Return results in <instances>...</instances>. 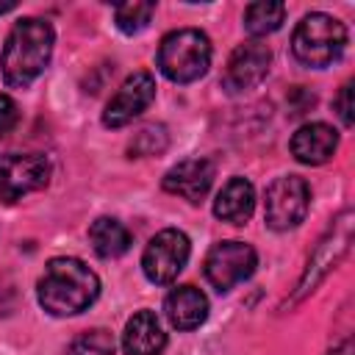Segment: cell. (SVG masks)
Masks as SVG:
<instances>
[{
    "label": "cell",
    "instance_id": "cell-1",
    "mask_svg": "<svg viewBox=\"0 0 355 355\" xmlns=\"http://www.w3.org/2000/svg\"><path fill=\"white\" fill-rule=\"evenodd\" d=\"M55 44L53 25L39 17L19 19L0 50V72L11 89H28L50 64Z\"/></svg>",
    "mask_w": 355,
    "mask_h": 355
},
{
    "label": "cell",
    "instance_id": "cell-2",
    "mask_svg": "<svg viewBox=\"0 0 355 355\" xmlns=\"http://www.w3.org/2000/svg\"><path fill=\"white\" fill-rule=\"evenodd\" d=\"M100 294L97 275L78 258H53L39 277V305L53 316H75L86 311Z\"/></svg>",
    "mask_w": 355,
    "mask_h": 355
},
{
    "label": "cell",
    "instance_id": "cell-3",
    "mask_svg": "<svg viewBox=\"0 0 355 355\" xmlns=\"http://www.w3.org/2000/svg\"><path fill=\"white\" fill-rule=\"evenodd\" d=\"M347 47V28L341 19L313 11L302 17V22L294 28L291 36V53L302 67L322 69L341 58Z\"/></svg>",
    "mask_w": 355,
    "mask_h": 355
},
{
    "label": "cell",
    "instance_id": "cell-4",
    "mask_svg": "<svg viewBox=\"0 0 355 355\" xmlns=\"http://www.w3.org/2000/svg\"><path fill=\"white\" fill-rule=\"evenodd\" d=\"M211 67V42L197 28H178L161 39L158 69L175 83H194Z\"/></svg>",
    "mask_w": 355,
    "mask_h": 355
},
{
    "label": "cell",
    "instance_id": "cell-5",
    "mask_svg": "<svg viewBox=\"0 0 355 355\" xmlns=\"http://www.w3.org/2000/svg\"><path fill=\"white\" fill-rule=\"evenodd\" d=\"M189 252H191L189 236L178 227H166L147 241V247L141 252V269L150 283L166 286L183 272Z\"/></svg>",
    "mask_w": 355,
    "mask_h": 355
},
{
    "label": "cell",
    "instance_id": "cell-6",
    "mask_svg": "<svg viewBox=\"0 0 355 355\" xmlns=\"http://www.w3.org/2000/svg\"><path fill=\"white\" fill-rule=\"evenodd\" d=\"M258 266V255L244 241H219L205 255V277L216 291H230L244 283Z\"/></svg>",
    "mask_w": 355,
    "mask_h": 355
},
{
    "label": "cell",
    "instance_id": "cell-7",
    "mask_svg": "<svg viewBox=\"0 0 355 355\" xmlns=\"http://www.w3.org/2000/svg\"><path fill=\"white\" fill-rule=\"evenodd\" d=\"M311 205V189L300 175H283L266 189V225L272 230L297 227Z\"/></svg>",
    "mask_w": 355,
    "mask_h": 355
},
{
    "label": "cell",
    "instance_id": "cell-8",
    "mask_svg": "<svg viewBox=\"0 0 355 355\" xmlns=\"http://www.w3.org/2000/svg\"><path fill=\"white\" fill-rule=\"evenodd\" d=\"M50 180V161L39 153L0 155V200L14 202L31 191L44 189Z\"/></svg>",
    "mask_w": 355,
    "mask_h": 355
},
{
    "label": "cell",
    "instance_id": "cell-9",
    "mask_svg": "<svg viewBox=\"0 0 355 355\" xmlns=\"http://www.w3.org/2000/svg\"><path fill=\"white\" fill-rule=\"evenodd\" d=\"M349 241H352V211H344L333 222L327 236L319 241L316 252L308 258V266H305L302 280H300V294H308L322 283V277L344 258V252L349 250Z\"/></svg>",
    "mask_w": 355,
    "mask_h": 355
},
{
    "label": "cell",
    "instance_id": "cell-10",
    "mask_svg": "<svg viewBox=\"0 0 355 355\" xmlns=\"http://www.w3.org/2000/svg\"><path fill=\"white\" fill-rule=\"evenodd\" d=\"M269 64H272V50L258 42V39H250L244 44H239L230 58H227V67H225V75H222V86L230 92V94H239V92H247L252 86H258L266 72H269Z\"/></svg>",
    "mask_w": 355,
    "mask_h": 355
},
{
    "label": "cell",
    "instance_id": "cell-11",
    "mask_svg": "<svg viewBox=\"0 0 355 355\" xmlns=\"http://www.w3.org/2000/svg\"><path fill=\"white\" fill-rule=\"evenodd\" d=\"M155 97V78L150 72H133L130 78H125V83L119 86V92L108 100L105 111H103V125L105 128H122L128 122H133Z\"/></svg>",
    "mask_w": 355,
    "mask_h": 355
},
{
    "label": "cell",
    "instance_id": "cell-12",
    "mask_svg": "<svg viewBox=\"0 0 355 355\" xmlns=\"http://www.w3.org/2000/svg\"><path fill=\"white\" fill-rule=\"evenodd\" d=\"M214 183V164L208 158H186L164 175V189L189 202H200Z\"/></svg>",
    "mask_w": 355,
    "mask_h": 355
},
{
    "label": "cell",
    "instance_id": "cell-13",
    "mask_svg": "<svg viewBox=\"0 0 355 355\" xmlns=\"http://www.w3.org/2000/svg\"><path fill=\"white\" fill-rule=\"evenodd\" d=\"M166 347V333L153 311H136L125 322L122 349L125 355H161Z\"/></svg>",
    "mask_w": 355,
    "mask_h": 355
},
{
    "label": "cell",
    "instance_id": "cell-14",
    "mask_svg": "<svg viewBox=\"0 0 355 355\" xmlns=\"http://www.w3.org/2000/svg\"><path fill=\"white\" fill-rule=\"evenodd\" d=\"M338 147V133L324 122H308L291 136V155L300 164L319 166L324 164Z\"/></svg>",
    "mask_w": 355,
    "mask_h": 355
},
{
    "label": "cell",
    "instance_id": "cell-15",
    "mask_svg": "<svg viewBox=\"0 0 355 355\" xmlns=\"http://www.w3.org/2000/svg\"><path fill=\"white\" fill-rule=\"evenodd\" d=\"M164 311L172 327L194 330L208 319V297L194 286H178L166 294Z\"/></svg>",
    "mask_w": 355,
    "mask_h": 355
},
{
    "label": "cell",
    "instance_id": "cell-16",
    "mask_svg": "<svg viewBox=\"0 0 355 355\" xmlns=\"http://www.w3.org/2000/svg\"><path fill=\"white\" fill-rule=\"evenodd\" d=\"M252 208H255V189L247 178H230L214 200V214L230 225H244L252 216Z\"/></svg>",
    "mask_w": 355,
    "mask_h": 355
},
{
    "label": "cell",
    "instance_id": "cell-17",
    "mask_svg": "<svg viewBox=\"0 0 355 355\" xmlns=\"http://www.w3.org/2000/svg\"><path fill=\"white\" fill-rule=\"evenodd\" d=\"M89 241H92V247H94V252L100 258H119L122 252L130 250L133 239H130V230L119 219L100 216L89 227Z\"/></svg>",
    "mask_w": 355,
    "mask_h": 355
},
{
    "label": "cell",
    "instance_id": "cell-18",
    "mask_svg": "<svg viewBox=\"0 0 355 355\" xmlns=\"http://www.w3.org/2000/svg\"><path fill=\"white\" fill-rule=\"evenodd\" d=\"M283 17H286V6L277 0L250 3L244 8V31L250 36H266L283 25Z\"/></svg>",
    "mask_w": 355,
    "mask_h": 355
},
{
    "label": "cell",
    "instance_id": "cell-19",
    "mask_svg": "<svg viewBox=\"0 0 355 355\" xmlns=\"http://www.w3.org/2000/svg\"><path fill=\"white\" fill-rule=\"evenodd\" d=\"M114 336L105 330V327H94V330H86V333H78L69 347H67V355H114Z\"/></svg>",
    "mask_w": 355,
    "mask_h": 355
},
{
    "label": "cell",
    "instance_id": "cell-20",
    "mask_svg": "<svg viewBox=\"0 0 355 355\" xmlns=\"http://www.w3.org/2000/svg\"><path fill=\"white\" fill-rule=\"evenodd\" d=\"M153 11H155V3H139V0L122 3V6H116V11H114L116 28H119L122 33H139V31L147 28Z\"/></svg>",
    "mask_w": 355,
    "mask_h": 355
},
{
    "label": "cell",
    "instance_id": "cell-21",
    "mask_svg": "<svg viewBox=\"0 0 355 355\" xmlns=\"http://www.w3.org/2000/svg\"><path fill=\"white\" fill-rule=\"evenodd\" d=\"M166 147V133L164 128H141L133 141H130V153L133 155H155Z\"/></svg>",
    "mask_w": 355,
    "mask_h": 355
},
{
    "label": "cell",
    "instance_id": "cell-22",
    "mask_svg": "<svg viewBox=\"0 0 355 355\" xmlns=\"http://www.w3.org/2000/svg\"><path fill=\"white\" fill-rule=\"evenodd\" d=\"M336 111L344 122V128H352V83H344L336 97Z\"/></svg>",
    "mask_w": 355,
    "mask_h": 355
},
{
    "label": "cell",
    "instance_id": "cell-23",
    "mask_svg": "<svg viewBox=\"0 0 355 355\" xmlns=\"http://www.w3.org/2000/svg\"><path fill=\"white\" fill-rule=\"evenodd\" d=\"M19 119V111H17V103L8 97V94H0V133H8Z\"/></svg>",
    "mask_w": 355,
    "mask_h": 355
},
{
    "label": "cell",
    "instance_id": "cell-24",
    "mask_svg": "<svg viewBox=\"0 0 355 355\" xmlns=\"http://www.w3.org/2000/svg\"><path fill=\"white\" fill-rule=\"evenodd\" d=\"M327 355H352V344H349V341H341V344L333 347Z\"/></svg>",
    "mask_w": 355,
    "mask_h": 355
}]
</instances>
